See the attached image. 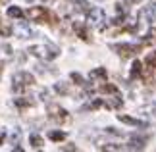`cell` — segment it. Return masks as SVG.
Masks as SVG:
<instances>
[{"instance_id": "obj_1", "label": "cell", "mask_w": 156, "mask_h": 152, "mask_svg": "<svg viewBox=\"0 0 156 152\" xmlns=\"http://www.w3.org/2000/svg\"><path fill=\"white\" fill-rule=\"evenodd\" d=\"M25 16L29 19L37 21V23H48V25H56L58 23V17L56 14H52L50 10H46L44 6H33L25 12Z\"/></svg>"}, {"instance_id": "obj_2", "label": "cell", "mask_w": 156, "mask_h": 152, "mask_svg": "<svg viewBox=\"0 0 156 152\" xmlns=\"http://www.w3.org/2000/svg\"><path fill=\"white\" fill-rule=\"evenodd\" d=\"M33 83H35V77L31 73H27V71H17V73H14V77H12V89H14L16 94H21L23 90L27 87H31Z\"/></svg>"}, {"instance_id": "obj_3", "label": "cell", "mask_w": 156, "mask_h": 152, "mask_svg": "<svg viewBox=\"0 0 156 152\" xmlns=\"http://www.w3.org/2000/svg\"><path fill=\"white\" fill-rule=\"evenodd\" d=\"M29 52H31L33 56L44 58V60H54L60 54V50H58L56 46H52V44H46V46H31V48H29Z\"/></svg>"}, {"instance_id": "obj_4", "label": "cell", "mask_w": 156, "mask_h": 152, "mask_svg": "<svg viewBox=\"0 0 156 152\" xmlns=\"http://www.w3.org/2000/svg\"><path fill=\"white\" fill-rule=\"evenodd\" d=\"M112 50L118 52L122 58H133L141 52L139 44H129V42H122V44H112Z\"/></svg>"}, {"instance_id": "obj_5", "label": "cell", "mask_w": 156, "mask_h": 152, "mask_svg": "<svg viewBox=\"0 0 156 152\" xmlns=\"http://www.w3.org/2000/svg\"><path fill=\"white\" fill-rule=\"evenodd\" d=\"M48 118L54 121V123H66V121H69V114L64 110L62 106L58 104H48Z\"/></svg>"}, {"instance_id": "obj_6", "label": "cell", "mask_w": 156, "mask_h": 152, "mask_svg": "<svg viewBox=\"0 0 156 152\" xmlns=\"http://www.w3.org/2000/svg\"><path fill=\"white\" fill-rule=\"evenodd\" d=\"M87 19L93 23V25H97L98 29H104V19H106V16H104V12L100 10V8H91L87 12Z\"/></svg>"}, {"instance_id": "obj_7", "label": "cell", "mask_w": 156, "mask_h": 152, "mask_svg": "<svg viewBox=\"0 0 156 152\" xmlns=\"http://www.w3.org/2000/svg\"><path fill=\"white\" fill-rule=\"evenodd\" d=\"M73 31H75V35H77L81 41H91V37H89V29H87L85 23L73 21Z\"/></svg>"}, {"instance_id": "obj_8", "label": "cell", "mask_w": 156, "mask_h": 152, "mask_svg": "<svg viewBox=\"0 0 156 152\" xmlns=\"http://www.w3.org/2000/svg\"><path fill=\"white\" fill-rule=\"evenodd\" d=\"M118 119L122 121V123H127V125H135V127H148L147 121L143 119H137V118H131V115H125V114H119Z\"/></svg>"}, {"instance_id": "obj_9", "label": "cell", "mask_w": 156, "mask_h": 152, "mask_svg": "<svg viewBox=\"0 0 156 152\" xmlns=\"http://www.w3.org/2000/svg\"><path fill=\"white\" fill-rule=\"evenodd\" d=\"M141 16L145 17L147 21H156V2H152V4H148L147 8H143V12H141Z\"/></svg>"}, {"instance_id": "obj_10", "label": "cell", "mask_w": 156, "mask_h": 152, "mask_svg": "<svg viewBox=\"0 0 156 152\" xmlns=\"http://www.w3.org/2000/svg\"><path fill=\"white\" fill-rule=\"evenodd\" d=\"M104 106L108 108V110H116V108L122 106V98H119L118 94H114V96H110V98L104 102Z\"/></svg>"}, {"instance_id": "obj_11", "label": "cell", "mask_w": 156, "mask_h": 152, "mask_svg": "<svg viewBox=\"0 0 156 152\" xmlns=\"http://www.w3.org/2000/svg\"><path fill=\"white\" fill-rule=\"evenodd\" d=\"M129 141H131V143H129L131 148H143V147L147 144V137H137V135H133Z\"/></svg>"}, {"instance_id": "obj_12", "label": "cell", "mask_w": 156, "mask_h": 152, "mask_svg": "<svg viewBox=\"0 0 156 152\" xmlns=\"http://www.w3.org/2000/svg\"><path fill=\"white\" fill-rule=\"evenodd\" d=\"M156 42V29H148L147 35L141 39V44H154Z\"/></svg>"}, {"instance_id": "obj_13", "label": "cell", "mask_w": 156, "mask_h": 152, "mask_svg": "<svg viewBox=\"0 0 156 152\" xmlns=\"http://www.w3.org/2000/svg\"><path fill=\"white\" fill-rule=\"evenodd\" d=\"M35 102L31 98H27V96H21V98H16V106L20 108V110H25V108H31Z\"/></svg>"}, {"instance_id": "obj_14", "label": "cell", "mask_w": 156, "mask_h": 152, "mask_svg": "<svg viewBox=\"0 0 156 152\" xmlns=\"http://www.w3.org/2000/svg\"><path fill=\"white\" fill-rule=\"evenodd\" d=\"M8 16L14 17V19H23L25 12H23L21 8H17V6H10V8H8Z\"/></svg>"}, {"instance_id": "obj_15", "label": "cell", "mask_w": 156, "mask_h": 152, "mask_svg": "<svg viewBox=\"0 0 156 152\" xmlns=\"http://www.w3.org/2000/svg\"><path fill=\"white\" fill-rule=\"evenodd\" d=\"M89 77H91V79H100V81H104V79H106V69H104V68H97V69H93L91 73H89Z\"/></svg>"}, {"instance_id": "obj_16", "label": "cell", "mask_w": 156, "mask_h": 152, "mask_svg": "<svg viewBox=\"0 0 156 152\" xmlns=\"http://www.w3.org/2000/svg\"><path fill=\"white\" fill-rule=\"evenodd\" d=\"M66 137H68V135H66L64 131H50V133H48V139H50V141H54V143L66 141Z\"/></svg>"}, {"instance_id": "obj_17", "label": "cell", "mask_w": 156, "mask_h": 152, "mask_svg": "<svg viewBox=\"0 0 156 152\" xmlns=\"http://www.w3.org/2000/svg\"><path fill=\"white\" fill-rule=\"evenodd\" d=\"M98 90L104 93V94H118V87H116V85H110V83H104Z\"/></svg>"}, {"instance_id": "obj_18", "label": "cell", "mask_w": 156, "mask_h": 152, "mask_svg": "<svg viewBox=\"0 0 156 152\" xmlns=\"http://www.w3.org/2000/svg\"><path fill=\"white\" fill-rule=\"evenodd\" d=\"M141 73H143V64L141 62H133V64H131V79L139 77Z\"/></svg>"}, {"instance_id": "obj_19", "label": "cell", "mask_w": 156, "mask_h": 152, "mask_svg": "<svg viewBox=\"0 0 156 152\" xmlns=\"http://www.w3.org/2000/svg\"><path fill=\"white\" fill-rule=\"evenodd\" d=\"M73 4H75V8L79 12H89V10H91L87 6V0H73Z\"/></svg>"}, {"instance_id": "obj_20", "label": "cell", "mask_w": 156, "mask_h": 152, "mask_svg": "<svg viewBox=\"0 0 156 152\" xmlns=\"http://www.w3.org/2000/svg\"><path fill=\"white\" fill-rule=\"evenodd\" d=\"M54 90L60 93V94H68L69 93V89H68V85H66V83H56V85H54Z\"/></svg>"}, {"instance_id": "obj_21", "label": "cell", "mask_w": 156, "mask_h": 152, "mask_svg": "<svg viewBox=\"0 0 156 152\" xmlns=\"http://www.w3.org/2000/svg\"><path fill=\"white\" fill-rule=\"evenodd\" d=\"M29 143H31V147H43V139H41L39 135H35V133H33V135L31 137H29Z\"/></svg>"}, {"instance_id": "obj_22", "label": "cell", "mask_w": 156, "mask_h": 152, "mask_svg": "<svg viewBox=\"0 0 156 152\" xmlns=\"http://www.w3.org/2000/svg\"><path fill=\"white\" fill-rule=\"evenodd\" d=\"M100 106H104V102L100 100V98H97V100H93L91 104H87V106H85V110H98Z\"/></svg>"}, {"instance_id": "obj_23", "label": "cell", "mask_w": 156, "mask_h": 152, "mask_svg": "<svg viewBox=\"0 0 156 152\" xmlns=\"http://www.w3.org/2000/svg\"><path fill=\"white\" fill-rule=\"evenodd\" d=\"M0 35H2V37H10V35H12V27L10 25H4L2 19H0Z\"/></svg>"}, {"instance_id": "obj_24", "label": "cell", "mask_w": 156, "mask_h": 152, "mask_svg": "<svg viewBox=\"0 0 156 152\" xmlns=\"http://www.w3.org/2000/svg\"><path fill=\"white\" fill-rule=\"evenodd\" d=\"M147 65H148V68H156V50H152L147 56Z\"/></svg>"}, {"instance_id": "obj_25", "label": "cell", "mask_w": 156, "mask_h": 152, "mask_svg": "<svg viewBox=\"0 0 156 152\" xmlns=\"http://www.w3.org/2000/svg\"><path fill=\"white\" fill-rule=\"evenodd\" d=\"M122 148L118 147V144H104L102 147V152H119Z\"/></svg>"}, {"instance_id": "obj_26", "label": "cell", "mask_w": 156, "mask_h": 152, "mask_svg": "<svg viewBox=\"0 0 156 152\" xmlns=\"http://www.w3.org/2000/svg\"><path fill=\"white\" fill-rule=\"evenodd\" d=\"M71 81H73L75 85H85V79H83L79 73H75V71H73V73H71Z\"/></svg>"}, {"instance_id": "obj_27", "label": "cell", "mask_w": 156, "mask_h": 152, "mask_svg": "<svg viewBox=\"0 0 156 152\" xmlns=\"http://www.w3.org/2000/svg\"><path fill=\"white\" fill-rule=\"evenodd\" d=\"M20 37H23V39L33 37V31H31V29H27V27H20Z\"/></svg>"}, {"instance_id": "obj_28", "label": "cell", "mask_w": 156, "mask_h": 152, "mask_svg": "<svg viewBox=\"0 0 156 152\" xmlns=\"http://www.w3.org/2000/svg\"><path fill=\"white\" fill-rule=\"evenodd\" d=\"M60 152H75V144H66Z\"/></svg>"}, {"instance_id": "obj_29", "label": "cell", "mask_w": 156, "mask_h": 152, "mask_svg": "<svg viewBox=\"0 0 156 152\" xmlns=\"http://www.w3.org/2000/svg\"><path fill=\"white\" fill-rule=\"evenodd\" d=\"M4 139H6V129H0V144L4 143Z\"/></svg>"}, {"instance_id": "obj_30", "label": "cell", "mask_w": 156, "mask_h": 152, "mask_svg": "<svg viewBox=\"0 0 156 152\" xmlns=\"http://www.w3.org/2000/svg\"><path fill=\"white\" fill-rule=\"evenodd\" d=\"M125 4H141V0H125Z\"/></svg>"}, {"instance_id": "obj_31", "label": "cell", "mask_w": 156, "mask_h": 152, "mask_svg": "<svg viewBox=\"0 0 156 152\" xmlns=\"http://www.w3.org/2000/svg\"><path fill=\"white\" fill-rule=\"evenodd\" d=\"M12 152H25V150H23L21 147H16V148H14V150H12Z\"/></svg>"}, {"instance_id": "obj_32", "label": "cell", "mask_w": 156, "mask_h": 152, "mask_svg": "<svg viewBox=\"0 0 156 152\" xmlns=\"http://www.w3.org/2000/svg\"><path fill=\"white\" fill-rule=\"evenodd\" d=\"M43 2H44V4H52V2H54V0H43Z\"/></svg>"}, {"instance_id": "obj_33", "label": "cell", "mask_w": 156, "mask_h": 152, "mask_svg": "<svg viewBox=\"0 0 156 152\" xmlns=\"http://www.w3.org/2000/svg\"><path fill=\"white\" fill-rule=\"evenodd\" d=\"M2 68H4V65H2V64H0V71H2Z\"/></svg>"}, {"instance_id": "obj_34", "label": "cell", "mask_w": 156, "mask_h": 152, "mask_svg": "<svg viewBox=\"0 0 156 152\" xmlns=\"http://www.w3.org/2000/svg\"><path fill=\"white\" fill-rule=\"evenodd\" d=\"M2 2H8V0H2Z\"/></svg>"}]
</instances>
